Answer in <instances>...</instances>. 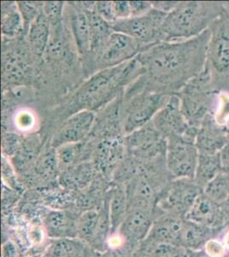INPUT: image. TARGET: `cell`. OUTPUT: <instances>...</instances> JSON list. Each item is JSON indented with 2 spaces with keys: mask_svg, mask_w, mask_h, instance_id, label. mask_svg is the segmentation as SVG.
<instances>
[{
  "mask_svg": "<svg viewBox=\"0 0 229 257\" xmlns=\"http://www.w3.org/2000/svg\"><path fill=\"white\" fill-rule=\"evenodd\" d=\"M210 30L186 41H163L140 53L142 74L126 88L122 98L142 90L177 94L205 67Z\"/></svg>",
  "mask_w": 229,
  "mask_h": 257,
  "instance_id": "6da1fadb",
  "label": "cell"
},
{
  "mask_svg": "<svg viewBox=\"0 0 229 257\" xmlns=\"http://www.w3.org/2000/svg\"><path fill=\"white\" fill-rule=\"evenodd\" d=\"M142 74L141 65L134 59L116 67L91 75L77 88L69 106V117L77 111H100L122 96L125 89Z\"/></svg>",
  "mask_w": 229,
  "mask_h": 257,
  "instance_id": "7a4b0ae2",
  "label": "cell"
},
{
  "mask_svg": "<svg viewBox=\"0 0 229 257\" xmlns=\"http://www.w3.org/2000/svg\"><path fill=\"white\" fill-rule=\"evenodd\" d=\"M226 5L217 2H180L162 24L163 41H186L209 30L223 15Z\"/></svg>",
  "mask_w": 229,
  "mask_h": 257,
  "instance_id": "3957f363",
  "label": "cell"
},
{
  "mask_svg": "<svg viewBox=\"0 0 229 257\" xmlns=\"http://www.w3.org/2000/svg\"><path fill=\"white\" fill-rule=\"evenodd\" d=\"M219 94L211 72L205 65L203 71L176 94L189 125L198 128L208 115L215 114L214 109Z\"/></svg>",
  "mask_w": 229,
  "mask_h": 257,
  "instance_id": "277c9868",
  "label": "cell"
},
{
  "mask_svg": "<svg viewBox=\"0 0 229 257\" xmlns=\"http://www.w3.org/2000/svg\"><path fill=\"white\" fill-rule=\"evenodd\" d=\"M169 96L150 90L140 91L125 99L122 96L120 117L122 135L126 137L151 123Z\"/></svg>",
  "mask_w": 229,
  "mask_h": 257,
  "instance_id": "5b68a950",
  "label": "cell"
},
{
  "mask_svg": "<svg viewBox=\"0 0 229 257\" xmlns=\"http://www.w3.org/2000/svg\"><path fill=\"white\" fill-rule=\"evenodd\" d=\"M206 66L219 91H229V10L209 27Z\"/></svg>",
  "mask_w": 229,
  "mask_h": 257,
  "instance_id": "8992f818",
  "label": "cell"
},
{
  "mask_svg": "<svg viewBox=\"0 0 229 257\" xmlns=\"http://www.w3.org/2000/svg\"><path fill=\"white\" fill-rule=\"evenodd\" d=\"M203 191L194 179H172L159 193L156 207L162 213L174 214L185 219L186 213Z\"/></svg>",
  "mask_w": 229,
  "mask_h": 257,
  "instance_id": "52a82bcc",
  "label": "cell"
},
{
  "mask_svg": "<svg viewBox=\"0 0 229 257\" xmlns=\"http://www.w3.org/2000/svg\"><path fill=\"white\" fill-rule=\"evenodd\" d=\"M195 138L187 136H172L167 138L166 167L172 179H194L198 162Z\"/></svg>",
  "mask_w": 229,
  "mask_h": 257,
  "instance_id": "ba28073f",
  "label": "cell"
},
{
  "mask_svg": "<svg viewBox=\"0 0 229 257\" xmlns=\"http://www.w3.org/2000/svg\"><path fill=\"white\" fill-rule=\"evenodd\" d=\"M168 14L152 9L145 15L116 21L111 27L138 41L145 49L163 42L162 26Z\"/></svg>",
  "mask_w": 229,
  "mask_h": 257,
  "instance_id": "9c48e42d",
  "label": "cell"
},
{
  "mask_svg": "<svg viewBox=\"0 0 229 257\" xmlns=\"http://www.w3.org/2000/svg\"><path fill=\"white\" fill-rule=\"evenodd\" d=\"M124 143L127 155L140 164L165 156L167 139L152 122L124 137Z\"/></svg>",
  "mask_w": 229,
  "mask_h": 257,
  "instance_id": "30bf717a",
  "label": "cell"
},
{
  "mask_svg": "<svg viewBox=\"0 0 229 257\" xmlns=\"http://www.w3.org/2000/svg\"><path fill=\"white\" fill-rule=\"evenodd\" d=\"M138 41L122 33L114 31L100 53L93 60V74L136 59L145 51Z\"/></svg>",
  "mask_w": 229,
  "mask_h": 257,
  "instance_id": "8fae6325",
  "label": "cell"
},
{
  "mask_svg": "<svg viewBox=\"0 0 229 257\" xmlns=\"http://www.w3.org/2000/svg\"><path fill=\"white\" fill-rule=\"evenodd\" d=\"M155 128L167 139L172 136H188L196 138L197 130L189 125L184 117L179 97L172 94L164 106L152 119Z\"/></svg>",
  "mask_w": 229,
  "mask_h": 257,
  "instance_id": "7c38bea8",
  "label": "cell"
},
{
  "mask_svg": "<svg viewBox=\"0 0 229 257\" xmlns=\"http://www.w3.org/2000/svg\"><path fill=\"white\" fill-rule=\"evenodd\" d=\"M95 121L94 111L83 110L70 115L53 135L51 148L57 149L67 144L82 143L92 134Z\"/></svg>",
  "mask_w": 229,
  "mask_h": 257,
  "instance_id": "4fadbf2b",
  "label": "cell"
},
{
  "mask_svg": "<svg viewBox=\"0 0 229 257\" xmlns=\"http://www.w3.org/2000/svg\"><path fill=\"white\" fill-rule=\"evenodd\" d=\"M185 219L217 231H222L229 225V213L223 205L209 198L203 191Z\"/></svg>",
  "mask_w": 229,
  "mask_h": 257,
  "instance_id": "5bb4252c",
  "label": "cell"
},
{
  "mask_svg": "<svg viewBox=\"0 0 229 257\" xmlns=\"http://www.w3.org/2000/svg\"><path fill=\"white\" fill-rule=\"evenodd\" d=\"M126 155L124 138H102L93 151V164L104 176L113 175Z\"/></svg>",
  "mask_w": 229,
  "mask_h": 257,
  "instance_id": "9a60e30c",
  "label": "cell"
},
{
  "mask_svg": "<svg viewBox=\"0 0 229 257\" xmlns=\"http://www.w3.org/2000/svg\"><path fill=\"white\" fill-rule=\"evenodd\" d=\"M64 15L68 18L70 34L76 49L81 57H90L91 31L87 13L80 2H71L65 6Z\"/></svg>",
  "mask_w": 229,
  "mask_h": 257,
  "instance_id": "2e32d148",
  "label": "cell"
},
{
  "mask_svg": "<svg viewBox=\"0 0 229 257\" xmlns=\"http://www.w3.org/2000/svg\"><path fill=\"white\" fill-rule=\"evenodd\" d=\"M226 126L218 122L214 113L209 114L197 130L195 144L198 155H216L227 141Z\"/></svg>",
  "mask_w": 229,
  "mask_h": 257,
  "instance_id": "e0dca14e",
  "label": "cell"
},
{
  "mask_svg": "<svg viewBox=\"0 0 229 257\" xmlns=\"http://www.w3.org/2000/svg\"><path fill=\"white\" fill-rule=\"evenodd\" d=\"M183 223L184 218L169 213H162L154 220L144 242L165 243L181 247Z\"/></svg>",
  "mask_w": 229,
  "mask_h": 257,
  "instance_id": "ac0fdd59",
  "label": "cell"
},
{
  "mask_svg": "<svg viewBox=\"0 0 229 257\" xmlns=\"http://www.w3.org/2000/svg\"><path fill=\"white\" fill-rule=\"evenodd\" d=\"M153 210L129 208L118 231L126 241L140 242L148 236L154 220Z\"/></svg>",
  "mask_w": 229,
  "mask_h": 257,
  "instance_id": "d6986e66",
  "label": "cell"
},
{
  "mask_svg": "<svg viewBox=\"0 0 229 257\" xmlns=\"http://www.w3.org/2000/svg\"><path fill=\"white\" fill-rule=\"evenodd\" d=\"M87 13L91 31V64L104 47L108 39L114 32L111 24L100 18L94 10L95 2H80Z\"/></svg>",
  "mask_w": 229,
  "mask_h": 257,
  "instance_id": "ffe728a7",
  "label": "cell"
},
{
  "mask_svg": "<svg viewBox=\"0 0 229 257\" xmlns=\"http://www.w3.org/2000/svg\"><path fill=\"white\" fill-rule=\"evenodd\" d=\"M76 221L64 211H51L44 219V229L47 236L54 239L77 237Z\"/></svg>",
  "mask_w": 229,
  "mask_h": 257,
  "instance_id": "44dd1931",
  "label": "cell"
},
{
  "mask_svg": "<svg viewBox=\"0 0 229 257\" xmlns=\"http://www.w3.org/2000/svg\"><path fill=\"white\" fill-rule=\"evenodd\" d=\"M221 231L213 230L184 219L181 233V247L186 250L203 249L206 242L211 238L217 237Z\"/></svg>",
  "mask_w": 229,
  "mask_h": 257,
  "instance_id": "7402d4cb",
  "label": "cell"
},
{
  "mask_svg": "<svg viewBox=\"0 0 229 257\" xmlns=\"http://www.w3.org/2000/svg\"><path fill=\"white\" fill-rule=\"evenodd\" d=\"M27 35L29 49L35 56L41 58L47 52L51 38V24L43 10L29 27Z\"/></svg>",
  "mask_w": 229,
  "mask_h": 257,
  "instance_id": "603a6c76",
  "label": "cell"
},
{
  "mask_svg": "<svg viewBox=\"0 0 229 257\" xmlns=\"http://www.w3.org/2000/svg\"><path fill=\"white\" fill-rule=\"evenodd\" d=\"M24 31V23L18 2H3L1 12V33L4 39L17 38Z\"/></svg>",
  "mask_w": 229,
  "mask_h": 257,
  "instance_id": "cb8c5ba5",
  "label": "cell"
},
{
  "mask_svg": "<svg viewBox=\"0 0 229 257\" xmlns=\"http://www.w3.org/2000/svg\"><path fill=\"white\" fill-rule=\"evenodd\" d=\"M128 211V194L126 186L119 184L111 190V196L109 200V213H110L111 232L118 230L122 225Z\"/></svg>",
  "mask_w": 229,
  "mask_h": 257,
  "instance_id": "d4e9b609",
  "label": "cell"
},
{
  "mask_svg": "<svg viewBox=\"0 0 229 257\" xmlns=\"http://www.w3.org/2000/svg\"><path fill=\"white\" fill-rule=\"evenodd\" d=\"M222 172L220 153L216 155H198L194 181L201 189L204 188Z\"/></svg>",
  "mask_w": 229,
  "mask_h": 257,
  "instance_id": "484cf974",
  "label": "cell"
},
{
  "mask_svg": "<svg viewBox=\"0 0 229 257\" xmlns=\"http://www.w3.org/2000/svg\"><path fill=\"white\" fill-rule=\"evenodd\" d=\"M86 242L75 238L55 239L48 248L49 257H89V248Z\"/></svg>",
  "mask_w": 229,
  "mask_h": 257,
  "instance_id": "4316f807",
  "label": "cell"
},
{
  "mask_svg": "<svg viewBox=\"0 0 229 257\" xmlns=\"http://www.w3.org/2000/svg\"><path fill=\"white\" fill-rule=\"evenodd\" d=\"M20 51L12 50V52H6L4 50L2 59V72L4 80L19 81L24 78L26 74L28 64L24 54Z\"/></svg>",
  "mask_w": 229,
  "mask_h": 257,
  "instance_id": "83f0119b",
  "label": "cell"
},
{
  "mask_svg": "<svg viewBox=\"0 0 229 257\" xmlns=\"http://www.w3.org/2000/svg\"><path fill=\"white\" fill-rule=\"evenodd\" d=\"M87 154L86 146L82 143L59 147L56 149L59 169L64 172L78 164L85 162V157L87 156Z\"/></svg>",
  "mask_w": 229,
  "mask_h": 257,
  "instance_id": "f1b7e54d",
  "label": "cell"
},
{
  "mask_svg": "<svg viewBox=\"0 0 229 257\" xmlns=\"http://www.w3.org/2000/svg\"><path fill=\"white\" fill-rule=\"evenodd\" d=\"M93 165L85 161L64 171V184L70 187H85L93 178Z\"/></svg>",
  "mask_w": 229,
  "mask_h": 257,
  "instance_id": "f546056e",
  "label": "cell"
},
{
  "mask_svg": "<svg viewBox=\"0 0 229 257\" xmlns=\"http://www.w3.org/2000/svg\"><path fill=\"white\" fill-rule=\"evenodd\" d=\"M203 193L215 202L222 204L229 198V174L221 172L204 189Z\"/></svg>",
  "mask_w": 229,
  "mask_h": 257,
  "instance_id": "4dcf8cb0",
  "label": "cell"
},
{
  "mask_svg": "<svg viewBox=\"0 0 229 257\" xmlns=\"http://www.w3.org/2000/svg\"><path fill=\"white\" fill-rule=\"evenodd\" d=\"M58 159H57V155H56V149H51L46 153H44L41 158H40L36 168L41 176L47 177V176L53 175L56 171L58 169Z\"/></svg>",
  "mask_w": 229,
  "mask_h": 257,
  "instance_id": "1f68e13d",
  "label": "cell"
},
{
  "mask_svg": "<svg viewBox=\"0 0 229 257\" xmlns=\"http://www.w3.org/2000/svg\"><path fill=\"white\" fill-rule=\"evenodd\" d=\"M18 7L24 23V32L28 33L29 27L43 10V3L18 2Z\"/></svg>",
  "mask_w": 229,
  "mask_h": 257,
  "instance_id": "d6a6232c",
  "label": "cell"
},
{
  "mask_svg": "<svg viewBox=\"0 0 229 257\" xmlns=\"http://www.w3.org/2000/svg\"><path fill=\"white\" fill-rule=\"evenodd\" d=\"M64 2H44L43 12L49 20L51 25L62 24L63 18H64Z\"/></svg>",
  "mask_w": 229,
  "mask_h": 257,
  "instance_id": "836d02e7",
  "label": "cell"
},
{
  "mask_svg": "<svg viewBox=\"0 0 229 257\" xmlns=\"http://www.w3.org/2000/svg\"><path fill=\"white\" fill-rule=\"evenodd\" d=\"M94 10L97 14L103 18L108 24H113L116 22L114 13L113 3L110 1H99L95 2Z\"/></svg>",
  "mask_w": 229,
  "mask_h": 257,
  "instance_id": "e575fe53",
  "label": "cell"
},
{
  "mask_svg": "<svg viewBox=\"0 0 229 257\" xmlns=\"http://www.w3.org/2000/svg\"><path fill=\"white\" fill-rule=\"evenodd\" d=\"M15 125L17 126L21 132L31 131L35 125V115L29 111H21L16 115Z\"/></svg>",
  "mask_w": 229,
  "mask_h": 257,
  "instance_id": "d590c367",
  "label": "cell"
},
{
  "mask_svg": "<svg viewBox=\"0 0 229 257\" xmlns=\"http://www.w3.org/2000/svg\"><path fill=\"white\" fill-rule=\"evenodd\" d=\"M203 249L210 257H224L226 254V248L218 237L211 238L206 242Z\"/></svg>",
  "mask_w": 229,
  "mask_h": 257,
  "instance_id": "8d00e7d4",
  "label": "cell"
},
{
  "mask_svg": "<svg viewBox=\"0 0 229 257\" xmlns=\"http://www.w3.org/2000/svg\"><path fill=\"white\" fill-rule=\"evenodd\" d=\"M129 4L131 8V18L145 15L153 9L151 1H129Z\"/></svg>",
  "mask_w": 229,
  "mask_h": 257,
  "instance_id": "74e56055",
  "label": "cell"
},
{
  "mask_svg": "<svg viewBox=\"0 0 229 257\" xmlns=\"http://www.w3.org/2000/svg\"><path fill=\"white\" fill-rule=\"evenodd\" d=\"M112 3L116 21L125 20L131 18L129 1H112Z\"/></svg>",
  "mask_w": 229,
  "mask_h": 257,
  "instance_id": "f35d334b",
  "label": "cell"
},
{
  "mask_svg": "<svg viewBox=\"0 0 229 257\" xmlns=\"http://www.w3.org/2000/svg\"><path fill=\"white\" fill-rule=\"evenodd\" d=\"M20 140L17 135L8 133V135H4L2 145H3L4 152L8 155H13L14 153L19 149Z\"/></svg>",
  "mask_w": 229,
  "mask_h": 257,
  "instance_id": "ab89813d",
  "label": "cell"
},
{
  "mask_svg": "<svg viewBox=\"0 0 229 257\" xmlns=\"http://www.w3.org/2000/svg\"><path fill=\"white\" fill-rule=\"evenodd\" d=\"M152 4V8L157 10L159 12H163L166 14H168L173 12L177 6H179L180 2H175V1H151Z\"/></svg>",
  "mask_w": 229,
  "mask_h": 257,
  "instance_id": "60d3db41",
  "label": "cell"
},
{
  "mask_svg": "<svg viewBox=\"0 0 229 257\" xmlns=\"http://www.w3.org/2000/svg\"><path fill=\"white\" fill-rule=\"evenodd\" d=\"M220 158L221 167H222V172L229 174V134L227 136L226 144L220 150Z\"/></svg>",
  "mask_w": 229,
  "mask_h": 257,
  "instance_id": "b9f144b4",
  "label": "cell"
},
{
  "mask_svg": "<svg viewBox=\"0 0 229 257\" xmlns=\"http://www.w3.org/2000/svg\"><path fill=\"white\" fill-rule=\"evenodd\" d=\"M217 237L220 238V241L223 243L225 248H226V251H229V225L223 229Z\"/></svg>",
  "mask_w": 229,
  "mask_h": 257,
  "instance_id": "7bdbcfd3",
  "label": "cell"
},
{
  "mask_svg": "<svg viewBox=\"0 0 229 257\" xmlns=\"http://www.w3.org/2000/svg\"><path fill=\"white\" fill-rule=\"evenodd\" d=\"M187 257H210L207 254L204 249H199V250H186Z\"/></svg>",
  "mask_w": 229,
  "mask_h": 257,
  "instance_id": "ee69618b",
  "label": "cell"
},
{
  "mask_svg": "<svg viewBox=\"0 0 229 257\" xmlns=\"http://www.w3.org/2000/svg\"><path fill=\"white\" fill-rule=\"evenodd\" d=\"M222 205H223L224 208H226V211L229 213V198L227 199V201L226 202L222 203Z\"/></svg>",
  "mask_w": 229,
  "mask_h": 257,
  "instance_id": "f6af8a7d",
  "label": "cell"
},
{
  "mask_svg": "<svg viewBox=\"0 0 229 257\" xmlns=\"http://www.w3.org/2000/svg\"><path fill=\"white\" fill-rule=\"evenodd\" d=\"M224 257H229V251H226V254H225V256Z\"/></svg>",
  "mask_w": 229,
  "mask_h": 257,
  "instance_id": "bcb514c9",
  "label": "cell"
},
{
  "mask_svg": "<svg viewBox=\"0 0 229 257\" xmlns=\"http://www.w3.org/2000/svg\"><path fill=\"white\" fill-rule=\"evenodd\" d=\"M178 257H187V254H183V255H180V256H178Z\"/></svg>",
  "mask_w": 229,
  "mask_h": 257,
  "instance_id": "7dc6e473",
  "label": "cell"
}]
</instances>
